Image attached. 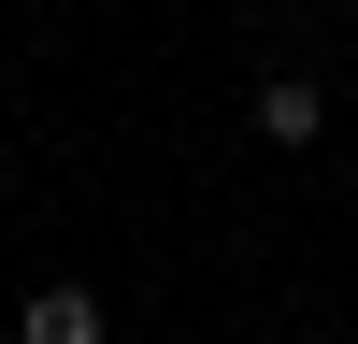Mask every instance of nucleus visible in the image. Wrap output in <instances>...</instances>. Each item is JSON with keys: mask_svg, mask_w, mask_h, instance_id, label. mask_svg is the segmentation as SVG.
Returning <instances> with one entry per match:
<instances>
[{"mask_svg": "<svg viewBox=\"0 0 358 344\" xmlns=\"http://www.w3.org/2000/svg\"><path fill=\"white\" fill-rule=\"evenodd\" d=\"M315 129H330V86H315V72H258V143H287V158H301Z\"/></svg>", "mask_w": 358, "mask_h": 344, "instance_id": "1", "label": "nucleus"}, {"mask_svg": "<svg viewBox=\"0 0 358 344\" xmlns=\"http://www.w3.org/2000/svg\"><path fill=\"white\" fill-rule=\"evenodd\" d=\"M15 344H115V315L86 301V287H29V301H15Z\"/></svg>", "mask_w": 358, "mask_h": 344, "instance_id": "2", "label": "nucleus"}]
</instances>
